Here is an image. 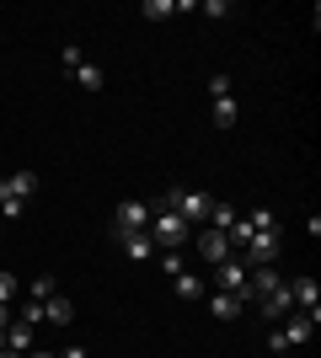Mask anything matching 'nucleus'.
Listing matches in <instances>:
<instances>
[{
    "label": "nucleus",
    "instance_id": "f257e3e1",
    "mask_svg": "<svg viewBox=\"0 0 321 358\" xmlns=\"http://www.w3.org/2000/svg\"><path fill=\"white\" fill-rule=\"evenodd\" d=\"M145 236H150V246H161V252H177V246L187 241V224L177 220V214H166V209H150Z\"/></svg>",
    "mask_w": 321,
    "mask_h": 358
},
{
    "label": "nucleus",
    "instance_id": "f03ea898",
    "mask_svg": "<svg viewBox=\"0 0 321 358\" xmlns=\"http://www.w3.org/2000/svg\"><path fill=\"white\" fill-rule=\"evenodd\" d=\"M241 262H246V268H273V262H278V230H252V241H246V246H241Z\"/></svg>",
    "mask_w": 321,
    "mask_h": 358
},
{
    "label": "nucleus",
    "instance_id": "7ed1b4c3",
    "mask_svg": "<svg viewBox=\"0 0 321 358\" xmlns=\"http://www.w3.org/2000/svg\"><path fill=\"white\" fill-rule=\"evenodd\" d=\"M209 209H214V198L204 193V187H183V198H177V220L193 230V224H209Z\"/></svg>",
    "mask_w": 321,
    "mask_h": 358
},
{
    "label": "nucleus",
    "instance_id": "20e7f679",
    "mask_svg": "<svg viewBox=\"0 0 321 358\" xmlns=\"http://www.w3.org/2000/svg\"><path fill=\"white\" fill-rule=\"evenodd\" d=\"M246 273H252V268H246L241 257H225V262L214 268V289H225V294H236L246 305Z\"/></svg>",
    "mask_w": 321,
    "mask_h": 358
},
{
    "label": "nucleus",
    "instance_id": "39448f33",
    "mask_svg": "<svg viewBox=\"0 0 321 358\" xmlns=\"http://www.w3.org/2000/svg\"><path fill=\"white\" fill-rule=\"evenodd\" d=\"M113 224H118V236H129V230H145V224H150V203L123 198L118 209H113Z\"/></svg>",
    "mask_w": 321,
    "mask_h": 358
},
{
    "label": "nucleus",
    "instance_id": "423d86ee",
    "mask_svg": "<svg viewBox=\"0 0 321 358\" xmlns=\"http://www.w3.org/2000/svg\"><path fill=\"white\" fill-rule=\"evenodd\" d=\"M316 327H321V310H306V315H290V321L278 327V337H284L290 348H300V343H311V331H316Z\"/></svg>",
    "mask_w": 321,
    "mask_h": 358
},
{
    "label": "nucleus",
    "instance_id": "0eeeda50",
    "mask_svg": "<svg viewBox=\"0 0 321 358\" xmlns=\"http://www.w3.org/2000/svg\"><path fill=\"white\" fill-rule=\"evenodd\" d=\"M199 252H204L209 268H220L225 257H236V252H230V241H225V230H204V236H199Z\"/></svg>",
    "mask_w": 321,
    "mask_h": 358
},
{
    "label": "nucleus",
    "instance_id": "6e6552de",
    "mask_svg": "<svg viewBox=\"0 0 321 358\" xmlns=\"http://www.w3.org/2000/svg\"><path fill=\"white\" fill-rule=\"evenodd\" d=\"M290 299L300 305V310H321V284H316V278H294V284H290Z\"/></svg>",
    "mask_w": 321,
    "mask_h": 358
},
{
    "label": "nucleus",
    "instance_id": "1a4fd4ad",
    "mask_svg": "<svg viewBox=\"0 0 321 358\" xmlns=\"http://www.w3.org/2000/svg\"><path fill=\"white\" fill-rule=\"evenodd\" d=\"M290 310H294V299H290V284H278L273 294H262V315H268V321H284Z\"/></svg>",
    "mask_w": 321,
    "mask_h": 358
},
{
    "label": "nucleus",
    "instance_id": "9d476101",
    "mask_svg": "<svg viewBox=\"0 0 321 358\" xmlns=\"http://www.w3.org/2000/svg\"><path fill=\"white\" fill-rule=\"evenodd\" d=\"M204 299H209V315H220V321H236V315L246 310L241 299H236V294H225V289H214V294H204Z\"/></svg>",
    "mask_w": 321,
    "mask_h": 358
},
{
    "label": "nucleus",
    "instance_id": "9b49d317",
    "mask_svg": "<svg viewBox=\"0 0 321 358\" xmlns=\"http://www.w3.org/2000/svg\"><path fill=\"white\" fill-rule=\"evenodd\" d=\"M32 331H38V327H27V321H16V315H11V327H6V348L27 358L32 353Z\"/></svg>",
    "mask_w": 321,
    "mask_h": 358
},
{
    "label": "nucleus",
    "instance_id": "f8f14e48",
    "mask_svg": "<svg viewBox=\"0 0 321 358\" xmlns=\"http://www.w3.org/2000/svg\"><path fill=\"white\" fill-rule=\"evenodd\" d=\"M43 321H54V327H70V321H76V305H70L64 294H48V299H43Z\"/></svg>",
    "mask_w": 321,
    "mask_h": 358
},
{
    "label": "nucleus",
    "instance_id": "ddd939ff",
    "mask_svg": "<svg viewBox=\"0 0 321 358\" xmlns=\"http://www.w3.org/2000/svg\"><path fill=\"white\" fill-rule=\"evenodd\" d=\"M118 246L134 257V262H150V257H155V246H150V236H145V230H129V236H118Z\"/></svg>",
    "mask_w": 321,
    "mask_h": 358
},
{
    "label": "nucleus",
    "instance_id": "4468645a",
    "mask_svg": "<svg viewBox=\"0 0 321 358\" xmlns=\"http://www.w3.org/2000/svg\"><path fill=\"white\" fill-rule=\"evenodd\" d=\"M171 289H177V299H204L209 294V284H204L199 273H171Z\"/></svg>",
    "mask_w": 321,
    "mask_h": 358
},
{
    "label": "nucleus",
    "instance_id": "2eb2a0df",
    "mask_svg": "<svg viewBox=\"0 0 321 358\" xmlns=\"http://www.w3.org/2000/svg\"><path fill=\"white\" fill-rule=\"evenodd\" d=\"M177 11H187V6H177V0H145V6H139V16H150V22H166V16H177Z\"/></svg>",
    "mask_w": 321,
    "mask_h": 358
},
{
    "label": "nucleus",
    "instance_id": "dca6fc26",
    "mask_svg": "<svg viewBox=\"0 0 321 358\" xmlns=\"http://www.w3.org/2000/svg\"><path fill=\"white\" fill-rule=\"evenodd\" d=\"M0 182H6V187H11V193L22 198V203H27V198L38 193V177H32V171H16V177H0Z\"/></svg>",
    "mask_w": 321,
    "mask_h": 358
},
{
    "label": "nucleus",
    "instance_id": "f3484780",
    "mask_svg": "<svg viewBox=\"0 0 321 358\" xmlns=\"http://www.w3.org/2000/svg\"><path fill=\"white\" fill-rule=\"evenodd\" d=\"M236 118H241L236 102H230V96H214V129H236Z\"/></svg>",
    "mask_w": 321,
    "mask_h": 358
},
{
    "label": "nucleus",
    "instance_id": "a211bd4d",
    "mask_svg": "<svg viewBox=\"0 0 321 358\" xmlns=\"http://www.w3.org/2000/svg\"><path fill=\"white\" fill-rule=\"evenodd\" d=\"M22 209H27V203H22V198H16L6 182H0V214H6V220H22Z\"/></svg>",
    "mask_w": 321,
    "mask_h": 358
},
{
    "label": "nucleus",
    "instance_id": "6ab92c4d",
    "mask_svg": "<svg viewBox=\"0 0 321 358\" xmlns=\"http://www.w3.org/2000/svg\"><path fill=\"white\" fill-rule=\"evenodd\" d=\"M252 230H278V220H273V209H252V214H241Z\"/></svg>",
    "mask_w": 321,
    "mask_h": 358
},
{
    "label": "nucleus",
    "instance_id": "aec40b11",
    "mask_svg": "<svg viewBox=\"0 0 321 358\" xmlns=\"http://www.w3.org/2000/svg\"><path fill=\"white\" fill-rule=\"evenodd\" d=\"M76 80H80L86 91H102V70H97V64H80V70H76Z\"/></svg>",
    "mask_w": 321,
    "mask_h": 358
},
{
    "label": "nucleus",
    "instance_id": "412c9836",
    "mask_svg": "<svg viewBox=\"0 0 321 358\" xmlns=\"http://www.w3.org/2000/svg\"><path fill=\"white\" fill-rule=\"evenodd\" d=\"M59 64H64V70H70V75H76V70H80V64H86V54H80V43H64V54H59Z\"/></svg>",
    "mask_w": 321,
    "mask_h": 358
},
{
    "label": "nucleus",
    "instance_id": "4be33fe9",
    "mask_svg": "<svg viewBox=\"0 0 321 358\" xmlns=\"http://www.w3.org/2000/svg\"><path fill=\"white\" fill-rule=\"evenodd\" d=\"M16 299V273H0V305H11Z\"/></svg>",
    "mask_w": 321,
    "mask_h": 358
},
{
    "label": "nucleus",
    "instance_id": "5701e85b",
    "mask_svg": "<svg viewBox=\"0 0 321 358\" xmlns=\"http://www.w3.org/2000/svg\"><path fill=\"white\" fill-rule=\"evenodd\" d=\"M11 327V305H0V331Z\"/></svg>",
    "mask_w": 321,
    "mask_h": 358
},
{
    "label": "nucleus",
    "instance_id": "b1692460",
    "mask_svg": "<svg viewBox=\"0 0 321 358\" xmlns=\"http://www.w3.org/2000/svg\"><path fill=\"white\" fill-rule=\"evenodd\" d=\"M59 358H86V348H64V353Z\"/></svg>",
    "mask_w": 321,
    "mask_h": 358
},
{
    "label": "nucleus",
    "instance_id": "393cba45",
    "mask_svg": "<svg viewBox=\"0 0 321 358\" xmlns=\"http://www.w3.org/2000/svg\"><path fill=\"white\" fill-rule=\"evenodd\" d=\"M27 358H59V353H38V348H32V353H27Z\"/></svg>",
    "mask_w": 321,
    "mask_h": 358
},
{
    "label": "nucleus",
    "instance_id": "a878e982",
    "mask_svg": "<svg viewBox=\"0 0 321 358\" xmlns=\"http://www.w3.org/2000/svg\"><path fill=\"white\" fill-rule=\"evenodd\" d=\"M0 358H22V353H11V348H0Z\"/></svg>",
    "mask_w": 321,
    "mask_h": 358
}]
</instances>
